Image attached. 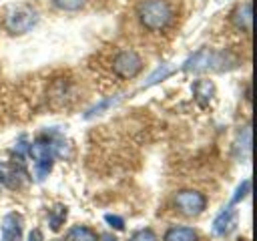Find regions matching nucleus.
Wrapping results in <instances>:
<instances>
[{"instance_id":"nucleus-18","label":"nucleus","mask_w":257,"mask_h":241,"mask_svg":"<svg viewBox=\"0 0 257 241\" xmlns=\"http://www.w3.org/2000/svg\"><path fill=\"white\" fill-rule=\"evenodd\" d=\"M173 74V68L171 66H167V64H161L151 76H149V80L145 82V86H153V84H157V82H161V80H165L167 76H171Z\"/></svg>"},{"instance_id":"nucleus-14","label":"nucleus","mask_w":257,"mask_h":241,"mask_svg":"<svg viewBox=\"0 0 257 241\" xmlns=\"http://www.w3.org/2000/svg\"><path fill=\"white\" fill-rule=\"evenodd\" d=\"M96 233L86 225H74L66 231L64 241H96Z\"/></svg>"},{"instance_id":"nucleus-17","label":"nucleus","mask_w":257,"mask_h":241,"mask_svg":"<svg viewBox=\"0 0 257 241\" xmlns=\"http://www.w3.org/2000/svg\"><path fill=\"white\" fill-rule=\"evenodd\" d=\"M54 8L58 10H64V12H76L80 8H84L86 0H50Z\"/></svg>"},{"instance_id":"nucleus-23","label":"nucleus","mask_w":257,"mask_h":241,"mask_svg":"<svg viewBox=\"0 0 257 241\" xmlns=\"http://www.w3.org/2000/svg\"><path fill=\"white\" fill-rule=\"evenodd\" d=\"M96 241H118V239H116L114 235H110V233H102V235H100Z\"/></svg>"},{"instance_id":"nucleus-6","label":"nucleus","mask_w":257,"mask_h":241,"mask_svg":"<svg viewBox=\"0 0 257 241\" xmlns=\"http://www.w3.org/2000/svg\"><path fill=\"white\" fill-rule=\"evenodd\" d=\"M141 70H143V58L135 50H120L112 58V72L122 80L135 78Z\"/></svg>"},{"instance_id":"nucleus-3","label":"nucleus","mask_w":257,"mask_h":241,"mask_svg":"<svg viewBox=\"0 0 257 241\" xmlns=\"http://www.w3.org/2000/svg\"><path fill=\"white\" fill-rule=\"evenodd\" d=\"M38 22V12L30 4H14L6 10L4 28L10 34H26Z\"/></svg>"},{"instance_id":"nucleus-22","label":"nucleus","mask_w":257,"mask_h":241,"mask_svg":"<svg viewBox=\"0 0 257 241\" xmlns=\"http://www.w3.org/2000/svg\"><path fill=\"white\" fill-rule=\"evenodd\" d=\"M28 241H44V235L40 229H32L30 235H28Z\"/></svg>"},{"instance_id":"nucleus-21","label":"nucleus","mask_w":257,"mask_h":241,"mask_svg":"<svg viewBox=\"0 0 257 241\" xmlns=\"http://www.w3.org/2000/svg\"><path fill=\"white\" fill-rule=\"evenodd\" d=\"M104 221H106L112 229H116V231H122V229H124V219H122V217H118V215L106 213V215H104Z\"/></svg>"},{"instance_id":"nucleus-5","label":"nucleus","mask_w":257,"mask_h":241,"mask_svg":"<svg viewBox=\"0 0 257 241\" xmlns=\"http://www.w3.org/2000/svg\"><path fill=\"white\" fill-rule=\"evenodd\" d=\"M175 207L187 217H197L207 209V197L197 189H183L175 193Z\"/></svg>"},{"instance_id":"nucleus-10","label":"nucleus","mask_w":257,"mask_h":241,"mask_svg":"<svg viewBox=\"0 0 257 241\" xmlns=\"http://www.w3.org/2000/svg\"><path fill=\"white\" fill-rule=\"evenodd\" d=\"M237 227V209H233L231 205L225 207L213 221V233L219 235V237H225L229 235L233 229Z\"/></svg>"},{"instance_id":"nucleus-7","label":"nucleus","mask_w":257,"mask_h":241,"mask_svg":"<svg viewBox=\"0 0 257 241\" xmlns=\"http://www.w3.org/2000/svg\"><path fill=\"white\" fill-rule=\"evenodd\" d=\"M26 177H28V173H26L20 157L16 159V163L0 161V183L6 185L8 189H18L22 185V179H26Z\"/></svg>"},{"instance_id":"nucleus-11","label":"nucleus","mask_w":257,"mask_h":241,"mask_svg":"<svg viewBox=\"0 0 257 241\" xmlns=\"http://www.w3.org/2000/svg\"><path fill=\"white\" fill-rule=\"evenodd\" d=\"M193 96H195V102H197L201 108L209 106V102H211L213 96H215V84H213V80H209V78L197 80V82L193 84Z\"/></svg>"},{"instance_id":"nucleus-20","label":"nucleus","mask_w":257,"mask_h":241,"mask_svg":"<svg viewBox=\"0 0 257 241\" xmlns=\"http://www.w3.org/2000/svg\"><path fill=\"white\" fill-rule=\"evenodd\" d=\"M128 241H157V235L153 229H139L128 237Z\"/></svg>"},{"instance_id":"nucleus-19","label":"nucleus","mask_w":257,"mask_h":241,"mask_svg":"<svg viewBox=\"0 0 257 241\" xmlns=\"http://www.w3.org/2000/svg\"><path fill=\"white\" fill-rule=\"evenodd\" d=\"M249 191H251V181H249V179H243V181L239 183V187L235 189V195L231 197V203L235 205V203L243 201V199L249 195Z\"/></svg>"},{"instance_id":"nucleus-9","label":"nucleus","mask_w":257,"mask_h":241,"mask_svg":"<svg viewBox=\"0 0 257 241\" xmlns=\"http://www.w3.org/2000/svg\"><path fill=\"white\" fill-rule=\"evenodd\" d=\"M231 24L241 32H251V26H253V4L249 0L235 6V10L231 12Z\"/></svg>"},{"instance_id":"nucleus-15","label":"nucleus","mask_w":257,"mask_h":241,"mask_svg":"<svg viewBox=\"0 0 257 241\" xmlns=\"http://www.w3.org/2000/svg\"><path fill=\"white\" fill-rule=\"evenodd\" d=\"M66 215H68V207L62 205V203H56V205L48 211V225H50V229H52V231H58V229L64 225Z\"/></svg>"},{"instance_id":"nucleus-2","label":"nucleus","mask_w":257,"mask_h":241,"mask_svg":"<svg viewBox=\"0 0 257 241\" xmlns=\"http://www.w3.org/2000/svg\"><path fill=\"white\" fill-rule=\"evenodd\" d=\"M231 62H233V60H231L229 54H225V52H215V50H211V48H199L195 54H191V56L183 62L181 70L193 72V74L207 72V70H217V72H221V70L231 68V66H233Z\"/></svg>"},{"instance_id":"nucleus-13","label":"nucleus","mask_w":257,"mask_h":241,"mask_svg":"<svg viewBox=\"0 0 257 241\" xmlns=\"http://www.w3.org/2000/svg\"><path fill=\"white\" fill-rule=\"evenodd\" d=\"M163 241H197V233L191 227H171L163 235Z\"/></svg>"},{"instance_id":"nucleus-4","label":"nucleus","mask_w":257,"mask_h":241,"mask_svg":"<svg viewBox=\"0 0 257 241\" xmlns=\"http://www.w3.org/2000/svg\"><path fill=\"white\" fill-rule=\"evenodd\" d=\"M28 155L34 161V173L36 179L42 181L48 177L52 163H54V141L52 137H38L28 145Z\"/></svg>"},{"instance_id":"nucleus-16","label":"nucleus","mask_w":257,"mask_h":241,"mask_svg":"<svg viewBox=\"0 0 257 241\" xmlns=\"http://www.w3.org/2000/svg\"><path fill=\"white\" fill-rule=\"evenodd\" d=\"M118 102H120V96H106V98L98 100L94 106H90V108L86 110L84 118H92V116H96V114H102L106 108H110V106H114V104H118Z\"/></svg>"},{"instance_id":"nucleus-12","label":"nucleus","mask_w":257,"mask_h":241,"mask_svg":"<svg viewBox=\"0 0 257 241\" xmlns=\"http://www.w3.org/2000/svg\"><path fill=\"white\" fill-rule=\"evenodd\" d=\"M233 151H235V157L239 161H247L249 159V155H251V127H243L237 133Z\"/></svg>"},{"instance_id":"nucleus-1","label":"nucleus","mask_w":257,"mask_h":241,"mask_svg":"<svg viewBox=\"0 0 257 241\" xmlns=\"http://www.w3.org/2000/svg\"><path fill=\"white\" fill-rule=\"evenodd\" d=\"M173 6L169 0H141L137 6V18L149 32H161L173 22Z\"/></svg>"},{"instance_id":"nucleus-8","label":"nucleus","mask_w":257,"mask_h":241,"mask_svg":"<svg viewBox=\"0 0 257 241\" xmlns=\"http://www.w3.org/2000/svg\"><path fill=\"white\" fill-rule=\"evenodd\" d=\"M22 229H24V219L20 213L10 211L2 217V223H0L2 241H22Z\"/></svg>"}]
</instances>
